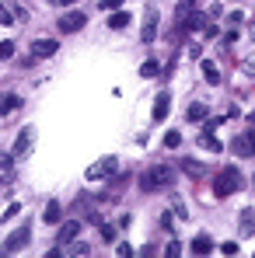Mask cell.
<instances>
[{
  "instance_id": "cell-1",
  "label": "cell",
  "mask_w": 255,
  "mask_h": 258,
  "mask_svg": "<svg viewBox=\"0 0 255 258\" xmlns=\"http://www.w3.org/2000/svg\"><path fill=\"white\" fill-rule=\"evenodd\" d=\"M171 168H165V164H154V168H147V171L140 174V188L143 192H154V188H168L171 185Z\"/></svg>"
},
{
  "instance_id": "cell-2",
  "label": "cell",
  "mask_w": 255,
  "mask_h": 258,
  "mask_svg": "<svg viewBox=\"0 0 255 258\" xmlns=\"http://www.w3.org/2000/svg\"><path fill=\"white\" fill-rule=\"evenodd\" d=\"M238 185H241V174L234 171V168H224V171L213 174V196H220V199L234 196V192H238Z\"/></svg>"
},
{
  "instance_id": "cell-3",
  "label": "cell",
  "mask_w": 255,
  "mask_h": 258,
  "mask_svg": "<svg viewBox=\"0 0 255 258\" xmlns=\"http://www.w3.org/2000/svg\"><path fill=\"white\" fill-rule=\"evenodd\" d=\"M116 171H119V157H101L98 164H91L87 178H91V181H109Z\"/></svg>"
},
{
  "instance_id": "cell-4",
  "label": "cell",
  "mask_w": 255,
  "mask_h": 258,
  "mask_svg": "<svg viewBox=\"0 0 255 258\" xmlns=\"http://www.w3.org/2000/svg\"><path fill=\"white\" fill-rule=\"evenodd\" d=\"M158 7H147V14H143V28H140V39L143 42H154L158 39Z\"/></svg>"
},
{
  "instance_id": "cell-5",
  "label": "cell",
  "mask_w": 255,
  "mask_h": 258,
  "mask_svg": "<svg viewBox=\"0 0 255 258\" xmlns=\"http://www.w3.org/2000/svg\"><path fill=\"white\" fill-rule=\"evenodd\" d=\"M182 25H185L189 32H203V28H210V18H207L203 11H196V7H192V11H185V14H182Z\"/></svg>"
},
{
  "instance_id": "cell-6",
  "label": "cell",
  "mask_w": 255,
  "mask_h": 258,
  "mask_svg": "<svg viewBox=\"0 0 255 258\" xmlns=\"http://www.w3.org/2000/svg\"><path fill=\"white\" fill-rule=\"evenodd\" d=\"M28 241H32V234L28 230H18V234H11L7 241H4V255H14V251H21V248H28Z\"/></svg>"
},
{
  "instance_id": "cell-7",
  "label": "cell",
  "mask_w": 255,
  "mask_h": 258,
  "mask_svg": "<svg viewBox=\"0 0 255 258\" xmlns=\"http://www.w3.org/2000/svg\"><path fill=\"white\" fill-rule=\"evenodd\" d=\"M32 140H35V129L25 126L21 133H18V140H14V150H11V154H14V157H25V154L32 150Z\"/></svg>"
},
{
  "instance_id": "cell-8",
  "label": "cell",
  "mask_w": 255,
  "mask_h": 258,
  "mask_svg": "<svg viewBox=\"0 0 255 258\" xmlns=\"http://www.w3.org/2000/svg\"><path fill=\"white\" fill-rule=\"evenodd\" d=\"M84 25H87V18L81 14V11H70V14L60 18V32H81Z\"/></svg>"
},
{
  "instance_id": "cell-9",
  "label": "cell",
  "mask_w": 255,
  "mask_h": 258,
  "mask_svg": "<svg viewBox=\"0 0 255 258\" xmlns=\"http://www.w3.org/2000/svg\"><path fill=\"white\" fill-rule=\"evenodd\" d=\"M77 234H81V220H67V223L60 227L56 241H60V244H70V241H77Z\"/></svg>"
},
{
  "instance_id": "cell-10",
  "label": "cell",
  "mask_w": 255,
  "mask_h": 258,
  "mask_svg": "<svg viewBox=\"0 0 255 258\" xmlns=\"http://www.w3.org/2000/svg\"><path fill=\"white\" fill-rule=\"evenodd\" d=\"M182 171L189 174V178H207L210 168H207L203 161H196V157H182Z\"/></svg>"
},
{
  "instance_id": "cell-11",
  "label": "cell",
  "mask_w": 255,
  "mask_h": 258,
  "mask_svg": "<svg viewBox=\"0 0 255 258\" xmlns=\"http://www.w3.org/2000/svg\"><path fill=\"white\" fill-rule=\"evenodd\" d=\"M56 49H60L56 39H39V42H32V56H35V59H45V56H53Z\"/></svg>"
},
{
  "instance_id": "cell-12",
  "label": "cell",
  "mask_w": 255,
  "mask_h": 258,
  "mask_svg": "<svg viewBox=\"0 0 255 258\" xmlns=\"http://www.w3.org/2000/svg\"><path fill=\"white\" fill-rule=\"evenodd\" d=\"M231 150H234L238 157H252L255 147H252V140H248V133H245V136L238 133V136H234V143H231Z\"/></svg>"
},
{
  "instance_id": "cell-13",
  "label": "cell",
  "mask_w": 255,
  "mask_h": 258,
  "mask_svg": "<svg viewBox=\"0 0 255 258\" xmlns=\"http://www.w3.org/2000/svg\"><path fill=\"white\" fill-rule=\"evenodd\" d=\"M207 115H210V108H207L203 101H192V105L185 108V119H189V122H203Z\"/></svg>"
},
{
  "instance_id": "cell-14",
  "label": "cell",
  "mask_w": 255,
  "mask_h": 258,
  "mask_svg": "<svg viewBox=\"0 0 255 258\" xmlns=\"http://www.w3.org/2000/svg\"><path fill=\"white\" fill-rule=\"evenodd\" d=\"M199 147H203V150H210V154H220V150H224V143L213 136V129H203V136H199Z\"/></svg>"
},
{
  "instance_id": "cell-15",
  "label": "cell",
  "mask_w": 255,
  "mask_h": 258,
  "mask_svg": "<svg viewBox=\"0 0 255 258\" xmlns=\"http://www.w3.org/2000/svg\"><path fill=\"white\" fill-rule=\"evenodd\" d=\"M168 108H171V98H168V91H161L158 101H154V119H158V122L168 119Z\"/></svg>"
},
{
  "instance_id": "cell-16",
  "label": "cell",
  "mask_w": 255,
  "mask_h": 258,
  "mask_svg": "<svg viewBox=\"0 0 255 258\" xmlns=\"http://www.w3.org/2000/svg\"><path fill=\"white\" fill-rule=\"evenodd\" d=\"M238 227H241V237H245V234H255V213H252V210H241Z\"/></svg>"
},
{
  "instance_id": "cell-17",
  "label": "cell",
  "mask_w": 255,
  "mask_h": 258,
  "mask_svg": "<svg viewBox=\"0 0 255 258\" xmlns=\"http://www.w3.org/2000/svg\"><path fill=\"white\" fill-rule=\"evenodd\" d=\"M126 25H129V14H126V11H112V14H109V28H112V32H123Z\"/></svg>"
},
{
  "instance_id": "cell-18",
  "label": "cell",
  "mask_w": 255,
  "mask_h": 258,
  "mask_svg": "<svg viewBox=\"0 0 255 258\" xmlns=\"http://www.w3.org/2000/svg\"><path fill=\"white\" fill-rule=\"evenodd\" d=\"M210 251H213V241L207 234H199V237L192 241V255H210Z\"/></svg>"
},
{
  "instance_id": "cell-19",
  "label": "cell",
  "mask_w": 255,
  "mask_h": 258,
  "mask_svg": "<svg viewBox=\"0 0 255 258\" xmlns=\"http://www.w3.org/2000/svg\"><path fill=\"white\" fill-rule=\"evenodd\" d=\"M158 74H161V63H158V59H143L140 77H147V81H150V77H158Z\"/></svg>"
},
{
  "instance_id": "cell-20",
  "label": "cell",
  "mask_w": 255,
  "mask_h": 258,
  "mask_svg": "<svg viewBox=\"0 0 255 258\" xmlns=\"http://www.w3.org/2000/svg\"><path fill=\"white\" fill-rule=\"evenodd\" d=\"M18 105H21V98H18V94H4V98H0V112H4V115H7V112H14Z\"/></svg>"
},
{
  "instance_id": "cell-21",
  "label": "cell",
  "mask_w": 255,
  "mask_h": 258,
  "mask_svg": "<svg viewBox=\"0 0 255 258\" xmlns=\"http://www.w3.org/2000/svg\"><path fill=\"white\" fill-rule=\"evenodd\" d=\"M60 216H63L60 203H49V206H45V213H42V220H45V223H60Z\"/></svg>"
},
{
  "instance_id": "cell-22",
  "label": "cell",
  "mask_w": 255,
  "mask_h": 258,
  "mask_svg": "<svg viewBox=\"0 0 255 258\" xmlns=\"http://www.w3.org/2000/svg\"><path fill=\"white\" fill-rule=\"evenodd\" d=\"M165 147H168V150H178V147H182V133H178V129H168V133H165Z\"/></svg>"
},
{
  "instance_id": "cell-23",
  "label": "cell",
  "mask_w": 255,
  "mask_h": 258,
  "mask_svg": "<svg viewBox=\"0 0 255 258\" xmlns=\"http://www.w3.org/2000/svg\"><path fill=\"white\" fill-rule=\"evenodd\" d=\"M203 77H207V81H210V84H220V70H217V67H213L210 59H207V63H203Z\"/></svg>"
},
{
  "instance_id": "cell-24",
  "label": "cell",
  "mask_w": 255,
  "mask_h": 258,
  "mask_svg": "<svg viewBox=\"0 0 255 258\" xmlns=\"http://www.w3.org/2000/svg\"><path fill=\"white\" fill-rule=\"evenodd\" d=\"M116 230H119V227H112V223H101V241H109V244H112V241H116Z\"/></svg>"
},
{
  "instance_id": "cell-25",
  "label": "cell",
  "mask_w": 255,
  "mask_h": 258,
  "mask_svg": "<svg viewBox=\"0 0 255 258\" xmlns=\"http://www.w3.org/2000/svg\"><path fill=\"white\" fill-rule=\"evenodd\" d=\"M11 56H14V42L4 39V42H0V59H11Z\"/></svg>"
},
{
  "instance_id": "cell-26",
  "label": "cell",
  "mask_w": 255,
  "mask_h": 258,
  "mask_svg": "<svg viewBox=\"0 0 255 258\" xmlns=\"http://www.w3.org/2000/svg\"><path fill=\"white\" fill-rule=\"evenodd\" d=\"M11 164H14V154H4V150H0V171H7Z\"/></svg>"
},
{
  "instance_id": "cell-27",
  "label": "cell",
  "mask_w": 255,
  "mask_h": 258,
  "mask_svg": "<svg viewBox=\"0 0 255 258\" xmlns=\"http://www.w3.org/2000/svg\"><path fill=\"white\" fill-rule=\"evenodd\" d=\"M220 251H224V255H238V244H234V241H224Z\"/></svg>"
},
{
  "instance_id": "cell-28",
  "label": "cell",
  "mask_w": 255,
  "mask_h": 258,
  "mask_svg": "<svg viewBox=\"0 0 255 258\" xmlns=\"http://www.w3.org/2000/svg\"><path fill=\"white\" fill-rule=\"evenodd\" d=\"M192 7H196V0H178V18H182L185 11H192Z\"/></svg>"
},
{
  "instance_id": "cell-29",
  "label": "cell",
  "mask_w": 255,
  "mask_h": 258,
  "mask_svg": "<svg viewBox=\"0 0 255 258\" xmlns=\"http://www.w3.org/2000/svg\"><path fill=\"white\" fill-rule=\"evenodd\" d=\"M70 251H74V255H87V244H81V241H70Z\"/></svg>"
},
{
  "instance_id": "cell-30",
  "label": "cell",
  "mask_w": 255,
  "mask_h": 258,
  "mask_svg": "<svg viewBox=\"0 0 255 258\" xmlns=\"http://www.w3.org/2000/svg\"><path fill=\"white\" fill-rule=\"evenodd\" d=\"M171 213H175V216H182V220H185V216H189V210H185V203H175V206H171Z\"/></svg>"
},
{
  "instance_id": "cell-31",
  "label": "cell",
  "mask_w": 255,
  "mask_h": 258,
  "mask_svg": "<svg viewBox=\"0 0 255 258\" xmlns=\"http://www.w3.org/2000/svg\"><path fill=\"white\" fill-rule=\"evenodd\" d=\"M165 255H171V258H175V255H182V244H178V241H171L168 248H165Z\"/></svg>"
},
{
  "instance_id": "cell-32",
  "label": "cell",
  "mask_w": 255,
  "mask_h": 258,
  "mask_svg": "<svg viewBox=\"0 0 255 258\" xmlns=\"http://www.w3.org/2000/svg\"><path fill=\"white\" fill-rule=\"evenodd\" d=\"M18 213H21V206L14 203V206H7V210H4V220H11V216H18Z\"/></svg>"
},
{
  "instance_id": "cell-33",
  "label": "cell",
  "mask_w": 255,
  "mask_h": 258,
  "mask_svg": "<svg viewBox=\"0 0 255 258\" xmlns=\"http://www.w3.org/2000/svg\"><path fill=\"white\" fill-rule=\"evenodd\" d=\"M116 251H119L123 258H133V248H129V244H116Z\"/></svg>"
},
{
  "instance_id": "cell-34",
  "label": "cell",
  "mask_w": 255,
  "mask_h": 258,
  "mask_svg": "<svg viewBox=\"0 0 255 258\" xmlns=\"http://www.w3.org/2000/svg\"><path fill=\"white\" fill-rule=\"evenodd\" d=\"M241 21H245V14H241V11H234V14H231V28H238Z\"/></svg>"
},
{
  "instance_id": "cell-35",
  "label": "cell",
  "mask_w": 255,
  "mask_h": 258,
  "mask_svg": "<svg viewBox=\"0 0 255 258\" xmlns=\"http://www.w3.org/2000/svg\"><path fill=\"white\" fill-rule=\"evenodd\" d=\"M123 4H126V0H101V7H105V11H112V7H123Z\"/></svg>"
},
{
  "instance_id": "cell-36",
  "label": "cell",
  "mask_w": 255,
  "mask_h": 258,
  "mask_svg": "<svg viewBox=\"0 0 255 258\" xmlns=\"http://www.w3.org/2000/svg\"><path fill=\"white\" fill-rule=\"evenodd\" d=\"M11 21H14V18H11V14H7V11L0 7V25H11Z\"/></svg>"
},
{
  "instance_id": "cell-37",
  "label": "cell",
  "mask_w": 255,
  "mask_h": 258,
  "mask_svg": "<svg viewBox=\"0 0 255 258\" xmlns=\"http://www.w3.org/2000/svg\"><path fill=\"white\" fill-rule=\"evenodd\" d=\"M245 70H248V74H255V56L248 59V63H245Z\"/></svg>"
},
{
  "instance_id": "cell-38",
  "label": "cell",
  "mask_w": 255,
  "mask_h": 258,
  "mask_svg": "<svg viewBox=\"0 0 255 258\" xmlns=\"http://www.w3.org/2000/svg\"><path fill=\"white\" fill-rule=\"evenodd\" d=\"M49 4H60V7H63V4H74V0H49Z\"/></svg>"
},
{
  "instance_id": "cell-39",
  "label": "cell",
  "mask_w": 255,
  "mask_h": 258,
  "mask_svg": "<svg viewBox=\"0 0 255 258\" xmlns=\"http://www.w3.org/2000/svg\"><path fill=\"white\" fill-rule=\"evenodd\" d=\"M248 140H252V147H255V129H252V133H248Z\"/></svg>"
},
{
  "instance_id": "cell-40",
  "label": "cell",
  "mask_w": 255,
  "mask_h": 258,
  "mask_svg": "<svg viewBox=\"0 0 255 258\" xmlns=\"http://www.w3.org/2000/svg\"><path fill=\"white\" fill-rule=\"evenodd\" d=\"M252 122H255V112H252Z\"/></svg>"
}]
</instances>
